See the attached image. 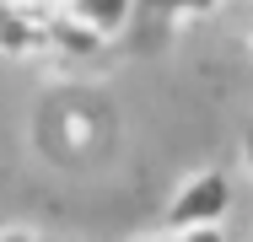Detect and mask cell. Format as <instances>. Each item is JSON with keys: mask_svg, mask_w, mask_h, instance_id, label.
I'll use <instances>...</instances> for the list:
<instances>
[{"mask_svg": "<svg viewBox=\"0 0 253 242\" xmlns=\"http://www.w3.org/2000/svg\"><path fill=\"white\" fill-rule=\"evenodd\" d=\"M215 0H135V11H151V16H178V11H210Z\"/></svg>", "mask_w": 253, "mask_h": 242, "instance_id": "3", "label": "cell"}, {"mask_svg": "<svg viewBox=\"0 0 253 242\" xmlns=\"http://www.w3.org/2000/svg\"><path fill=\"white\" fill-rule=\"evenodd\" d=\"M243 172L253 178V124H248V135H243Z\"/></svg>", "mask_w": 253, "mask_h": 242, "instance_id": "4", "label": "cell"}, {"mask_svg": "<svg viewBox=\"0 0 253 242\" xmlns=\"http://www.w3.org/2000/svg\"><path fill=\"white\" fill-rule=\"evenodd\" d=\"M232 199H237V183L226 167H205L194 178H183L167 215H162V232L167 237H215V226L232 215Z\"/></svg>", "mask_w": 253, "mask_h": 242, "instance_id": "1", "label": "cell"}, {"mask_svg": "<svg viewBox=\"0 0 253 242\" xmlns=\"http://www.w3.org/2000/svg\"><path fill=\"white\" fill-rule=\"evenodd\" d=\"M59 16H70L76 27L97 33L102 43H108V38H119V33L129 27L135 0H59Z\"/></svg>", "mask_w": 253, "mask_h": 242, "instance_id": "2", "label": "cell"}]
</instances>
